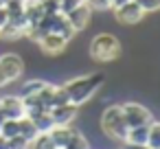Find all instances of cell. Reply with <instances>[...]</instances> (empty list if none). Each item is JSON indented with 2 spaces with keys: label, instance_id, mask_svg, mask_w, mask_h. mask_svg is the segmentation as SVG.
I'll list each match as a JSON object with an SVG mask.
<instances>
[{
  "label": "cell",
  "instance_id": "603a6c76",
  "mask_svg": "<svg viewBox=\"0 0 160 149\" xmlns=\"http://www.w3.org/2000/svg\"><path fill=\"white\" fill-rule=\"evenodd\" d=\"M86 2L94 11H110L112 9V0H86Z\"/></svg>",
  "mask_w": 160,
  "mask_h": 149
},
{
  "label": "cell",
  "instance_id": "7402d4cb",
  "mask_svg": "<svg viewBox=\"0 0 160 149\" xmlns=\"http://www.w3.org/2000/svg\"><path fill=\"white\" fill-rule=\"evenodd\" d=\"M29 147H31V140H27L20 134H16V136L9 138V149H29Z\"/></svg>",
  "mask_w": 160,
  "mask_h": 149
},
{
  "label": "cell",
  "instance_id": "44dd1931",
  "mask_svg": "<svg viewBox=\"0 0 160 149\" xmlns=\"http://www.w3.org/2000/svg\"><path fill=\"white\" fill-rule=\"evenodd\" d=\"M46 86V81H40V79H31L22 86V97H31V94H38L42 88Z\"/></svg>",
  "mask_w": 160,
  "mask_h": 149
},
{
  "label": "cell",
  "instance_id": "4316f807",
  "mask_svg": "<svg viewBox=\"0 0 160 149\" xmlns=\"http://www.w3.org/2000/svg\"><path fill=\"white\" fill-rule=\"evenodd\" d=\"M0 149H9V138H5L0 134Z\"/></svg>",
  "mask_w": 160,
  "mask_h": 149
},
{
  "label": "cell",
  "instance_id": "e0dca14e",
  "mask_svg": "<svg viewBox=\"0 0 160 149\" xmlns=\"http://www.w3.org/2000/svg\"><path fill=\"white\" fill-rule=\"evenodd\" d=\"M31 121L35 123L38 132H51V127L55 125V121H53V116H51V112H48V110H46V112H42V114H38V116H33Z\"/></svg>",
  "mask_w": 160,
  "mask_h": 149
},
{
  "label": "cell",
  "instance_id": "1f68e13d",
  "mask_svg": "<svg viewBox=\"0 0 160 149\" xmlns=\"http://www.w3.org/2000/svg\"><path fill=\"white\" fill-rule=\"evenodd\" d=\"M0 123H2V114H0Z\"/></svg>",
  "mask_w": 160,
  "mask_h": 149
},
{
  "label": "cell",
  "instance_id": "277c9868",
  "mask_svg": "<svg viewBox=\"0 0 160 149\" xmlns=\"http://www.w3.org/2000/svg\"><path fill=\"white\" fill-rule=\"evenodd\" d=\"M121 110H123V116H125L127 127L149 125V123L153 121V114H151L145 105H140V103H123Z\"/></svg>",
  "mask_w": 160,
  "mask_h": 149
},
{
  "label": "cell",
  "instance_id": "4dcf8cb0",
  "mask_svg": "<svg viewBox=\"0 0 160 149\" xmlns=\"http://www.w3.org/2000/svg\"><path fill=\"white\" fill-rule=\"evenodd\" d=\"M5 2H7V0H0V7H5Z\"/></svg>",
  "mask_w": 160,
  "mask_h": 149
},
{
  "label": "cell",
  "instance_id": "484cf974",
  "mask_svg": "<svg viewBox=\"0 0 160 149\" xmlns=\"http://www.w3.org/2000/svg\"><path fill=\"white\" fill-rule=\"evenodd\" d=\"M42 5H44L46 13H57L59 11V2H55V0H42Z\"/></svg>",
  "mask_w": 160,
  "mask_h": 149
},
{
  "label": "cell",
  "instance_id": "52a82bcc",
  "mask_svg": "<svg viewBox=\"0 0 160 149\" xmlns=\"http://www.w3.org/2000/svg\"><path fill=\"white\" fill-rule=\"evenodd\" d=\"M35 42L40 44L42 53H46V55H59V53H64L66 46H68V40H66L64 35H59V33H44V35L38 37Z\"/></svg>",
  "mask_w": 160,
  "mask_h": 149
},
{
  "label": "cell",
  "instance_id": "30bf717a",
  "mask_svg": "<svg viewBox=\"0 0 160 149\" xmlns=\"http://www.w3.org/2000/svg\"><path fill=\"white\" fill-rule=\"evenodd\" d=\"M55 125H70L75 118H77V112H79V105H72V103H64V105H55L48 110Z\"/></svg>",
  "mask_w": 160,
  "mask_h": 149
},
{
  "label": "cell",
  "instance_id": "83f0119b",
  "mask_svg": "<svg viewBox=\"0 0 160 149\" xmlns=\"http://www.w3.org/2000/svg\"><path fill=\"white\" fill-rule=\"evenodd\" d=\"M125 149H149L147 145H132V142H125Z\"/></svg>",
  "mask_w": 160,
  "mask_h": 149
},
{
  "label": "cell",
  "instance_id": "6da1fadb",
  "mask_svg": "<svg viewBox=\"0 0 160 149\" xmlns=\"http://www.w3.org/2000/svg\"><path fill=\"white\" fill-rule=\"evenodd\" d=\"M105 83V75L103 72H90V75H81L75 79H68L62 88L68 97V101L72 105H83L88 103Z\"/></svg>",
  "mask_w": 160,
  "mask_h": 149
},
{
  "label": "cell",
  "instance_id": "7c38bea8",
  "mask_svg": "<svg viewBox=\"0 0 160 149\" xmlns=\"http://www.w3.org/2000/svg\"><path fill=\"white\" fill-rule=\"evenodd\" d=\"M70 134H72V127H70V125H53L51 132H48L51 140L55 142V147H66Z\"/></svg>",
  "mask_w": 160,
  "mask_h": 149
},
{
  "label": "cell",
  "instance_id": "4fadbf2b",
  "mask_svg": "<svg viewBox=\"0 0 160 149\" xmlns=\"http://www.w3.org/2000/svg\"><path fill=\"white\" fill-rule=\"evenodd\" d=\"M147 136H149V125H138V127H129L125 142L132 145H147Z\"/></svg>",
  "mask_w": 160,
  "mask_h": 149
},
{
  "label": "cell",
  "instance_id": "2e32d148",
  "mask_svg": "<svg viewBox=\"0 0 160 149\" xmlns=\"http://www.w3.org/2000/svg\"><path fill=\"white\" fill-rule=\"evenodd\" d=\"M0 134L5 138H11V136L20 134V118H2V123H0Z\"/></svg>",
  "mask_w": 160,
  "mask_h": 149
},
{
  "label": "cell",
  "instance_id": "ba28073f",
  "mask_svg": "<svg viewBox=\"0 0 160 149\" xmlns=\"http://www.w3.org/2000/svg\"><path fill=\"white\" fill-rule=\"evenodd\" d=\"M0 114H2V118H22L24 116L22 97H16V94L0 97Z\"/></svg>",
  "mask_w": 160,
  "mask_h": 149
},
{
  "label": "cell",
  "instance_id": "836d02e7",
  "mask_svg": "<svg viewBox=\"0 0 160 149\" xmlns=\"http://www.w3.org/2000/svg\"><path fill=\"white\" fill-rule=\"evenodd\" d=\"M57 149H64V147H57Z\"/></svg>",
  "mask_w": 160,
  "mask_h": 149
},
{
  "label": "cell",
  "instance_id": "f1b7e54d",
  "mask_svg": "<svg viewBox=\"0 0 160 149\" xmlns=\"http://www.w3.org/2000/svg\"><path fill=\"white\" fill-rule=\"evenodd\" d=\"M9 81H7V77H5V72H2V68H0V88L2 86H7Z\"/></svg>",
  "mask_w": 160,
  "mask_h": 149
},
{
  "label": "cell",
  "instance_id": "3957f363",
  "mask_svg": "<svg viewBox=\"0 0 160 149\" xmlns=\"http://www.w3.org/2000/svg\"><path fill=\"white\" fill-rule=\"evenodd\" d=\"M101 129L108 138L112 140H118V142H125V136H127V123H125V116H123V110L121 105H110L103 110L101 114Z\"/></svg>",
  "mask_w": 160,
  "mask_h": 149
},
{
  "label": "cell",
  "instance_id": "8992f818",
  "mask_svg": "<svg viewBox=\"0 0 160 149\" xmlns=\"http://www.w3.org/2000/svg\"><path fill=\"white\" fill-rule=\"evenodd\" d=\"M112 11H114V18H116L121 24H138V22L145 18V11L134 2V0H127V2L114 7Z\"/></svg>",
  "mask_w": 160,
  "mask_h": 149
},
{
  "label": "cell",
  "instance_id": "8fae6325",
  "mask_svg": "<svg viewBox=\"0 0 160 149\" xmlns=\"http://www.w3.org/2000/svg\"><path fill=\"white\" fill-rule=\"evenodd\" d=\"M44 16H46V11H44L42 0H24V18L29 22V29L38 27Z\"/></svg>",
  "mask_w": 160,
  "mask_h": 149
},
{
  "label": "cell",
  "instance_id": "d6a6232c",
  "mask_svg": "<svg viewBox=\"0 0 160 149\" xmlns=\"http://www.w3.org/2000/svg\"><path fill=\"white\" fill-rule=\"evenodd\" d=\"M55 2H62V0H55Z\"/></svg>",
  "mask_w": 160,
  "mask_h": 149
},
{
  "label": "cell",
  "instance_id": "ffe728a7",
  "mask_svg": "<svg viewBox=\"0 0 160 149\" xmlns=\"http://www.w3.org/2000/svg\"><path fill=\"white\" fill-rule=\"evenodd\" d=\"M29 149H57V147H55V142L51 140L48 132H40V134L31 140V147H29Z\"/></svg>",
  "mask_w": 160,
  "mask_h": 149
},
{
  "label": "cell",
  "instance_id": "d6986e66",
  "mask_svg": "<svg viewBox=\"0 0 160 149\" xmlns=\"http://www.w3.org/2000/svg\"><path fill=\"white\" fill-rule=\"evenodd\" d=\"M147 147L149 149H160V123L153 118L149 123V136H147Z\"/></svg>",
  "mask_w": 160,
  "mask_h": 149
},
{
  "label": "cell",
  "instance_id": "ac0fdd59",
  "mask_svg": "<svg viewBox=\"0 0 160 149\" xmlns=\"http://www.w3.org/2000/svg\"><path fill=\"white\" fill-rule=\"evenodd\" d=\"M38 134H40V132H38L35 123H33L29 116H22V118H20V136H24L27 140H33Z\"/></svg>",
  "mask_w": 160,
  "mask_h": 149
},
{
  "label": "cell",
  "instance_id": "9a60e30c",
  "mask_svg": "<svg viewBox=\"0 0 160 149\" xmlns=\"http://www.w3.org/2000/svg\"><path fill=\"white\" fill-rule=\"evenodd\" d=\"M64 149H90V142H88V138L81 132L72 129V134H70V138H68V142H66Z\"/></svg>",
  "mask_w": 160,
  "mask_h": 149
},
{
  "label": "cell",
  "instance_id": "cb8c5ba5",
  "mask_svg": "<svg viewBox=\"0 0 160 149\" xmlns=\"http://www.w3.org/2000/svg\"><path fill=\"white\" fill-rule=\"evenodd\" d=\"M134 2L147 13V11H158L160 9V0H134Z\"/></svg>",
  "mask_w": 160,
  "mask_h": 149
},
{
  "label": "cell",
  "instance_id": "5b68a950",
  "mask_svg": "<svg viewBox=\"0 0 160 149\" xmlns=\"http://www.w3.org/2000/svg\"><path fill=\"white\" fill-rule=\"evenodd\" d=\"M0 68H2L7 81L13 83V81H18V79L22 77V72H24V62H22V57L16 55V53H5V55H0Z\"/></svg>",
  "mask_w": 160,
  "mask_h": 149
},
{
  "label": "cell",
  "instance_id": "d4e9b609",
  "mask_svg": "<svg viewBox=\"0 0 160 149\" xmlns=\"http://www.w3.org/2000/svg\"><path fill=\"white\" fill-rule=\"evenodd\" d=\"M81 2H86V0H62V2H59V13H70L75 7H79Z\"/></svg>",
  "mask_w": 160,
  "mask_h": 149
},
{
  "label": "cell",
  "instance_id": "f546056e",
  "mask_svg": "<svg viewBox=\"0 0 160 149\" xmlns=\"http://www.w3.org/2000/svg\"><path fill=\"white\" fill-rule=\"evenodd\" d=\"M123 2H127V0H112V9L118 7V5H123Z\"/></svg>",
  "mask_w": 160,
  "mask_h": 149
},
{
  "label": "cell",
  "instance_id": "9c48e42d",
  "mask_svg": "<svg viewBox=\"0 0 160 149\" xmlns=\"http://www.w3.org/2000/svg\"><path fill=\"white\" fill-rule=\"evenodd\" d=\"M90 13H92V9L88 7V2H81V5L75 7L70 13H66V20H68V24L75 29V33H79V31H83V29L88 27Z\"/></svg>",
  "mask_w": 160,
  "mask_h": 149
},
{
  "label": "cell",
  "instance_id": "5bb4252c",
  "mask_svg": "<svg viewBox=\"0 0 160 149\" xmlns=\"http://www.w3.org/2000/svg\"><path fill=\"white\" fill-rule=\"evenodd\" d=\"M64 103H70L64 88L62 86H51V94H48V110L55 107V105H64Z\"/></svg>",
  "mask_w": 160,
  "mask_h": 149
},
{
  "label": "cell",
  "instance_id": "7a4b0ae2",
  "mask_svg": "<svg viewBox=\"0 0 160 149\" xmlns=\"http://www.w3.org/2000/svg\"><path fill=\"white\" fill-rule=\"evenodd\" d=\"M123 53V46L118 42L116 35L112 33H99L94 35L92 44H90V57L99 64H110V62H116Z\"/></svg>",
  "mask_w": 160,
  "mask_h": 149
}]
</instances>
